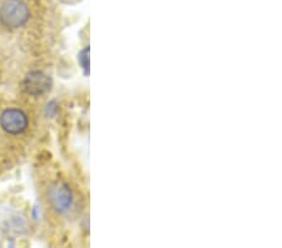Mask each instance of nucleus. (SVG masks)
Returning a JSON list of instances; mask_svg holds the SVG:
<instances>
[{
    "label": "nucleus",
    "mask_w": 282,
    "mask_h": 248,
    "mask_svg": "<svg viewBox=\"0 0 282 248\" xmlns=\"http://www.w3.org/2000/svg\"><path fill=\"white\" fill-rule=\"evenodd\" d=\"M28 116L18 108H8L0 114V128L9 135H19L27 130Z\"/></svg>",
    "instance_id": "obj_2"
},
{
    "label": "nucleus",
    "mask_w": 282,
    "mask_h": 248,
    "mask_svg": "<svg viewBox=\"0 0 282 248\" xmlns=\"http://www.w3.org/2000/svg\"><path fill=\"white\" fill-rule=\"evenodd\" d=\"M30 19V8L25 0H4L0 4V24L7 29H19Z\"/></svg>",
    "instance_id": "obj_1"
},
{
    "label": "nucleus",
    "mask_w": 282,
    "mask_h": 248,
    "mask_svg": "<svg viewBox=\"0 0 282 248\" xmlns=\"http://www.w3.org/2000/svg\"><path fill=\"white\" fill-rule=\"evenodd\" d=\"M52 79L43 72H30L24 79V89L30 95L38 96L48 93L52 89Z\"/></svg>",
    "instance_id": "obj_4"
},
{
    "label": "nucleus",
    "mask_w": 282,
    "mask_h": 248,
    "mask_svg": "<svg viewBox=\"0 0 282 248\" xmlns=\"http://www.w3.org/2000/svg\"><path fill=\"white\" fill-rule=\"evenodd\" d=\"M48 201L57 213H67L73 206V193L67 184L57 182L49 189Z\"/></svg>",
    "instance_id": "obj_3"
},
{
    "label": "nucleus",
    "mask_w": 282,
    "mask_h": 248,
    "mask_svg": "<svg viewBox=\"0 0 282 248\" xmlns=\"http://www.w3.org/2000/svg\"><path fill=\"white\" fill-rule=\"evenodd\" d=\"M79 63L82 64L83 69L85 70V74H88V68H89V48H85L84 51L80 52L79 54Z\"/></svg>",
    "instance_id": "obj_5"
},
{
    "label": "nucleus",
    "mask_w": 282,
    "mask_h": 248,
    "mask_svg": "<svg viewBox=\"0 0 282 248\" xmlns=\"http://www.w3.org/2000/svg\"><path fill=\"white\" fill-rule=\"evenodd\" d=\"M57 103L56 102H52V103L48 104V108H46V113H48V116H53L52 114V112H57Z\"/></svg>",
    "instance_id": "obj_6"
}]
</instances>
